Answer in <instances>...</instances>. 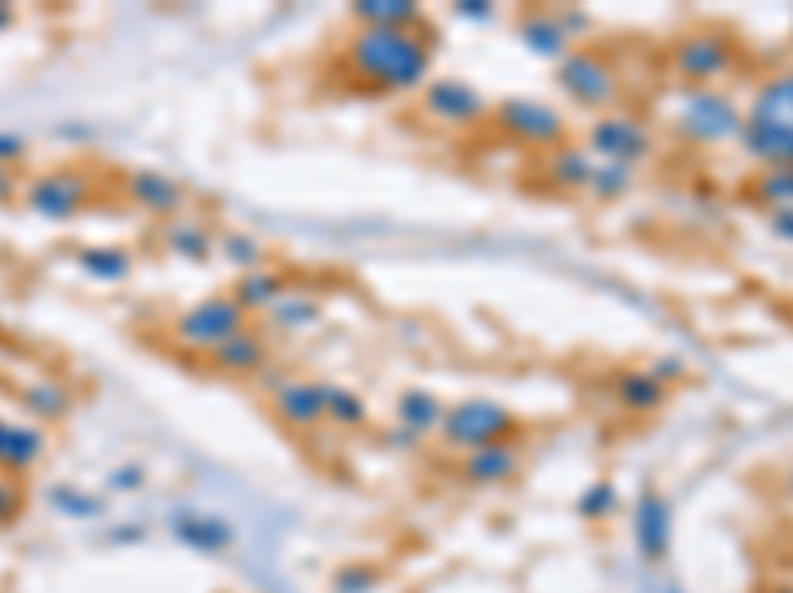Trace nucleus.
<instances>
[{
  "mask_svg": "<svg viewBox=\"0 0 793 593\" xmlns=\"http://www.w3.org/2000/svg\"><path fill=\"white\" fill-rule=\"evenodd\" d=\"M346 56L349 68L381 91L420 88L433 68V44L420 28H357Z\"/></svg>",
  "mask_w": 793,
  "mask_h": 593,
  "instance_id": "f257e3e1",
  "label": "nucleus"
},
{
  "mask_svg": "<svg viewBox=\"0 0 793 593\" xmlns=\"http://www.w3.org/2000/svg\"><path fill=\"white\" fill-rule=\"evenodd\" d=\"M742 108L726 91L714 88H686L675 99V135L694 147H722L739 139Z\"/></svg>",
  "mask_w": 793,
  "mask_h": 593,
  "instance_id": "f03ea898",
  "label": "nucleus"
},
{
  "mask_svg": "<svg viewBox=\"0 0 793 593\" xmlns=\"http://www.w3.org/2000/svg\"><path fill=\"white\" fill-rule=\"evenodd\" d=\"M493 123L500 127V135L521 147H536V151H556L567 139V123L552 103L536 96H508L493 108Z\"/></svg>",
  "mask_w": 793,
  "mask_h": 593,
  "instance_id": "7ed1b4c3",
  "label": "nucleus"
},
{
  "mask_svg": "<svg viewBox=\"0 0 793 593\" xmlns=\"http://www.w3.org/2000/svg\"><path fill=\"white\" fill-rule=\"evenodd\" d=\"M552 80H556V88L572 99L575 108H592L607 115L619 103V76H615V68L599 52H587V48L567 52L556 63Z\"/></svg>",
  "mask_w": 793,
  "mask_h": 593,
  "instance_id": "20e7f679",
  "label": "nucleus"
},
{
  "mask_svg": "<svg viewBox=\"0 0 793 593\" xmlns=\"http://www.w3.org/2000/svg\"><path fill=\"white\" fill-rule=\"evenodd\" d=\"M512 432H516V415L504 404H496V400H480V395L445 408V423H440V435H445V443L456 451H476V448H488V443H512Z\"/></svg>",
  "mask_w": 793,
  "mask_h": 593,
  "instance_id": "39448f33",
  "label": "nucleus"
},
{
  "mask_svg": "<svg viewBox=\"0 0 793 593\" xmlns=\"http://www.w3.org/2000/svg\"><path fill=\"white\" fill-rule=\"evenodd\" d=\"M247 316L250 313L238 305L235 296H207V301L191 305L175 321V336L195 352H215L219 344H227L230 336L247 329Z\"/></svg>",
  "mask_w": 793,
  "mask_h": 593,
  "instance_id": "423d86ee",
  "label": "nucleus"
},
{
  "mask_svg": "<svg viewBox=\"0 0 793 593\" xmlns=\"http://www.w3.org/2000/svg\"><path fill=\"white\" fill-rule=\"evenodd\" d=\"M587 151L603 162H623L638 171V162L655 151V139H651V127L631 111H607L587 127Z\"/></svg>",
  "mask_w": 793,
  "mask_h": 593,
  "instance_id": "0eeeda50",
  "label": "nucleus"
},
{
  "mask_svg": "<svg viewBox=\"0 0 793 593\" xmlns=\"http://www.w3.org/2000/svg\"><path fill=\"white\" fill-rule=\"evenodd\" d=\"M734 56H739V44L726 37V32H714V28H703V32H686L675 44V72L683 76L691 88H711L714 80L730 76L734 68Z\"/></svg>",
  "mask_w": 793,
  "mask_h": 593,
  "instance_id": "6e6552de",
  "label": "nucleus"
},
{
  "mask_svg": "<svg viewBox=\"0 0 793 593\" xmlns=\"http://www.w3.org/2000/svg\"><path fill=\"white\" fill-rule=\"evenodd\" d=\"M425 111L445 127H476L493 115V103L484 99V91H476L465 80H433L425 83Z\"/></svg>",
  "mask_w": 793,
  "mask_h": 593,
  "instance_id": "1a4fd4ad",
  "label": "nucleus"
},
{
  "mask_svg": "<svg viewBox=\"0 0 793 593\" xmlns=\"http://www.w3.org/2000/svg\"><path fill=\"white\" fill-rule=\"evenodd\" d=\"M91 187L83 174L76 171H52V174H40L37 182H28L24 198L28 207L37 210L40 218H72L76 210H83V202H88Z\"/></svg>",
  "mask_w": 793,
  "mask_h": 593,
  "instance_id": "9d476101",
  "label": "nucleus"
},
{
  "mask_svg": "<svg viewBox=\"0 0 793 593\" xmlns=\"http://www.w3.org/2000/svg\"><path fill=\"white\" fill-rule=\"evenodd\" d=\"M123 194H128L136 207H143L147 214H159V218H179V210L187 207V194H182L179 182L159 171H131L128 179H123Z\"/></svg>",
  "mask_w": 793,
  "mask_h": 593,
  "instance_id": "9b49d317",
  "label": "nucleus"
},
{
  "mask_svg": "<svg viewBox=\"0 0 793 593\" xmlns=\"http://www.w3.org/2000/svg\"><path fill=\"white\" fill-rule=\"evenodd\" d=\"M274 408L290 428L310 432L318 423H326V404H321V380L290 376L278 392H274Z\"/></svg>",
  "mask_w": 793,
  "mask_h": 593,
  "instance_id": "f8f14e48",
  "label": "nucleus"
},
{
  "mask_svg": "<svg viewBox=\"0 0 793 593\" xmlns=\"http://www.w3.org/2000/svg\"><path fill=\"white\" fill-rule=\"evenodd\" d=\"M742 119L754 127H774V131H790L793 135V72H782L762 83Z\"/></svg>",
  "mask_w": 793,
  "mask_h": 593,
  "instance_id": "ddd939ff",
  "label": "nucleus"
},
{
  "mask_svg": "<svg viewBox=\"0 0 793 593\" xmlns=\"http://www.w3.org/2000/svg\"><path fill=\"white\" fill-rule=\"evenodd\" d=\"M516 37H521V44L528 48L532 56H539V60L559 63L572 52V37H567V28L559 24V12H547V9L524 12Z\"/></svg>",
  "mask_w": 793,
  "mask_h": 593,
  "instance_id": "4468645a",
  "label": "nucleus"
},
{
  "mask_svg": "<svg viewBox=\"0 0 793 593\" xmlns=\"http://www.w3.org/2000/svg\"><path fill=\"white\" fill-rule=\"evenodd\" d=\"M266 360H270V349H266L262 333L242 329L238 336H230L227 344L210 352V369L222 372V376H250V372L266 369Z\"/></svg>",
  "mask_w": 793,
  "mask_h": 593,
  "instance_id": "2eb2a0df",
  "label": "nucleus"
},
{
  "mask_svg": "<svg viewBox=\"0 0 793 593\" xmlns=\"http://www.w3.org/2000/svg\"><path fill=\"white\" fill-rule=\"evenodd\" d=\"M321 321V296L310 293V289H290L266 309V329L274 333H301L310 324Z\"/></svg>",
  "mask_w": 793,
  "mask_h": 593,
  "instance_id": "dca6fc26",
  "label": "nucleus"
},
{
  "mask_svg": "<svg viewBox=\"0 0 793 593\" xmlns=\"http://www.w3.org/2000/svg\"><path fill=\"white\" fill-rule=\"evenodd\" d=\"M397 428H405V432L413 435H433L440 432V423H445V404H440L437 395L429 392V388H405L402 395H397Z\"/></svg>",
  "mask_w": 793,
  "mask_h": 593,
  "instance_id": "f3484780",
  "label": "nucleus"
},
{
  "mask_svg": "<svg viewBox=\"0 0 793 593\" xmlns=\"http://www.w3.org/2000/svg\"><path fill=\"white\" fill-rule=\"evenodd\" d=\"M595 167H599V159H595L587 147H567V143L556 147L544 162L547 179L564 190H587L595 179Z\"/></svg>",
  "mask_w": 793,
  "mask_h": 593,
  "instance_id": "a211bd4d",
  "label": "nucleus"
},
{
  "mask_svg": "<svg viewBox=\"0 0 793 593\" xmlns=\"http://www.w3.org/2000/svg\"><path fill=\"white\" fill-rule=\"evenodd\" d=\"M159 238H163L167 250L182 261H207L210 250H215L210 230L202 222H195V218H167V222L159 225Z\"/></svg>",
  "mask_w": 793,
  "mask_h": 593,
  "instance_id": "6ab92c4d",
  "label": "nucleus"
},
{
  "mask_svg": "<svg viewBox=\"0 0 793 593\" xmlns=\"http://www.w3.org/2000/svg\"><path fill=\"white\" fill-rule=\"evenodd\" d=\"M282 293H290V278L286 273H278V270H250V273H242V278L235 281V301L247 313H266V309L278 301Z\"/></svg>",
  "mask_w": 793,
  "mask_h": 593,
  "instance_id": "aec40b11",
  "label": "nucleus"
},
{
  "mask_svg": "<svg viewBox=\"0 0 793 593\" xmlns=\"http://www.w3.org/2000/svg\"><path fill=\"white\" fill-rule=\"evenodd\" d=\"M516 463H521V451L512 443H488V448L465 455V479L468 483H500L516 471Z\"/></svg>",
  "mask_w": 793,
  "mask_h": 593,
  "instance_id": "412c9836",
  "label": "nucleus"
},
{
  "mask_svg": "<svg viewBox=\"0 0 793 593\" xmlns=\"http://www.w3.org/2000/svg\"><path fill=\"white\" fill-rule=\"evenodd\" d=\"M354 20L361 28H420L425 24V12L409 0H361L354 4Z\"/></svg>",
  "mask_w": 793,
  "mask_h": 593,
  "instance_id": "4be33fe9",
  "label": "nucleus"
},
{
  "mask_svg": "<svg viewBox=\"0 0 793 593\" xmlns=\"http://www.w3.org/2000/svg\"><path fill=\"white\" fill-rule=\"evenodd\" d=\"M615 395H619V404L631 408V412H658L666 400V380L651 369L623 372V376L615 380Z\"/></svg>",
  "mask_w": 793,
  "mask_h": 593,
  "instance_id": "5701e85b",
  "label": "nucleus"
},
{
  "mask_svg": "<svg viewBox=\"0 0 793 593\" xmlns=\"http://www.w3.org/2000/svg\"><path fill=\"white\" fill-rule=\"evenodd\" d=\"M76 258H80V270L91 281H103V285H116V281H123L131 273V253L119 250V245H88Z\"/></svg>",
  "mask_w": 793,
  "mask_h": 593,
  "instance_id": "b1692460",
  "label": "nucleus"
},
{
  "mask_svg": "<svg viewBox=\"0 0 793 593\" xmlns=\"http://www.w3.org/2000/svg\"><path fill=\"white\" fill-rule=\"evenodd\" d=\"M321 404H326V420H334L338 428H361L369 420L361 395L346 384H334V380H321Z\"/></svg>",
  "mask_w": 793,
  "mask_h": 593,
  "instance_id": "393cba45",
  "label": "nucleus"
},
{
  "mask_svg": "<svg viewBox=\"0 0 793 593\" xmlns=\"http://www.w3.org/2000/svg\"><path fill=\"white\" fill-rule=\"evenodd\" d=\"M40 455H44V440H40L37 428L12 423L9 440H4V451H0V463H4L9 471H24V468H32Z\"/></svg>",
  "mask_w": 793,
  "mask_h": 593,
  "instance_id": "a878e982",
  "label": "nucleus"
},
{
  "mask_svg": "<svg viewBox=\"0 0 793 593\" xmlns=\"http://www.w3.org/2000/svg\"><path fill=\"white\" fill-rule=\"evenodd\" d=\"M635 187V167H623V162H603L595 167V179L592 187H587V194L599 198V202H615V198H623L627 190Z\"/></svg>",
  "mask_w": 793,
  "mask_h": 593,
  "instance_id": "bb28decb",
  "label": "nucleus"
},
{
  "mask_svg": "<svg viewBox=\"0 0 793 593\" xmlns=\"http://www.w3.org/2000/svg\"><path fill=\"white\" fill-rule=\"evenodd\" d=\"M750 190H754L757 202H766L770 210H790L793 207V167H785V171H762Z\"/></svg>",
  "mask_w": 793,
  "mask_h": 593,
  "instance_id": "cd10ccee",
  "label": "nucleus"
},
{
  "mask_svg": "<svg viewBox=\"0 0 793 593\" xmlns=\"http://www.w3.org/2000/svg\"><path fill=\"white\" fill-rule=\"evenodd\" d=\"M219 253L230 261V265H238V270H262L266 261V250L258 245V238L242 234V230H230V234L219 238Z\"/></svg>",
  "mask_w": 793,
  "mask_h": 593,
  "instance_id": "c85d7f7f",
  "label": "nucleus"
},
{
  "mask_svg": "<svg viewBox=\"0 0 793 593\" xmlns=\"http://www.w3.org/2000/svg\"><path fill=\"white\" fill-rule=\"evenodd\" d=\"M20 400H24L28 412L40 415V420H56V415L68 412V392L60 384H28L24 392H20Z\"/></svg>",
  "mask_w": 793,
  "mask_h": 593,
  "instance_id": "c756f323",
  "label": "nucleus"
},
{
  "mask_svg": "<svg viewBox=\"0 0 793 593\" xmlns=\"http://www.w3.org/2000/svg\"><path fill=\"white\" fill-rule=\"evenodd\" d=\"M638 531H643V546H647V554H663V546H666V511H663L658 499H647V503H643Z\"/></svg>",
  "mask_w": 793,
  "mask_h": 593,
  "instance_id": "7c9ffc66",
  "label": "nucleus"
},
{
  "mask_svg": "<svg viewBox=\"0 0 793 593\" xmlns=\"http://www.w3.org/2000/svg\"><path fill=\"white\" fill-rule=\"evenodd\" d=\"M24 154V139L17 135V131H0V167H9Z\"/></svg>",
  "mask_w": 793,
  "mask_h": 593,
  "instance_id": "2f4dec72",
  "label": "nucleus"
},
{
  "mask_svg": "<svg viewBox=\"0 0 793 593\" xmlns=\"http://www.w3.org/2000/svg\"><path fill=\"white\" fill-rule=\"evenodd\" d=\"M381 443H385V448H389V451H417L420 435L405 432V428H389V432L381 435Z\"/></svg>",
  "mask_w": 793,
  "mask_h": 593,
  "instance_id": "473e14b6",
  "label": "nucleus"
},
{
  "mask_svg": "<svg viewBox=\"0 0 793 593\" xmlns=\"http://www.w3.org/2000/svg\"><path fill=\"white\" fill-rule=\"evenodd\" d=\"M770 230H774V238H782V242L793 245V207L790 210H770Z\"/></svg>",
  "mask_w": 793,
  "mask_h": 593,
  "instance_id": "72a5a7b5",
  "label": "nucleus"
},
{
  "mask_svg": "<svg viewBox=\"0 0 793 593\" xmlns=\"http://www.w3.org/2000/svg\"><path fill=\"white\" fill-rule=\"evenodd\" d=\"M453 12H456L460 20H493V17H496L493 4H480V0H460V4H456Z\"/></svg>",
  "mask_w": 793,
  "mask_h": 593,
  "instance_id": "f704fd0d",
  "label": "nucleus"
},
{
  "mask_svg": "<svg viewBox=\"0 0 793 593\" xmlns=\"http://www.w3.org/2000/svg\"><path fill=\"white\" fill-rule=\"evenodd\" d=\"M12 511H17V494L9 483H0V519H12Z\"/></svg>",
  "mask_w": 793,
  "mask_h": 593,
  "instance_id": "c9c22d12",
  "label": "nucleus"
},
{
  "mask_svg": "<svg viewBox=\"0 0 793 593\" xmlns=\"http://www.w3.org/2000/svg\"><path fill=\"white\" fill-rule=\"evenodd\" d=\"M12 190H17V182H12V171H9V167H0V202H9Z\"/></svg>",
  "mask_w": 793,
  "mask_h": 593,
  "instance_id": "e433bc0d",
  "label": "nucleus"
},
{
  "mask_svg": "<svg viewBox=\"0 0 793 593\" xmlns=\"http://www.w3.org/2000/svg\"><path fill=\"white\" fill-rule=\"evenodd\" d=\"M9 24H12V9H9V4H0V32H4Z\"/></svg>",
  "mask_w": 793,
  "mask_h": 593,
  "instance_id": "4c0bfd02",
  "label": "nucleus"
},
{
  "mask_svg": "<svg viewBox=\"0 0 793 593\" xmlns=\"http://www.w3.org/2000/svg\"><path fill=\"white\" fill-rule=\"evenodd\" d=\"M9 428H12V423L0 420V451H4V440H9Z\"/></svg>",
  "mask_w": 793,
  "mask_h": 593,
  "instance_id": "58836bf2",
  "label": "nucleus"
},
{
  "mask_svg": "<svg viewBox=\"0 0 793 593\" xmlns=\"http://www.w3.org/2000/svg\"><path fill=\"white\" fill-rule=\"evenodd\" d=\"M770 593H793V585H777V590H770Z\"/></svg>",
  "mask_w": 793,
  "mask_h": 593,
  "instance_id": "ea45409f",
  "label": "nucleus"
},
{
  "mask_svg": "<svg viewBox=\"0 0 793 593\" xmlns=\"http://www.w3.org/2000/svg\"><path fill=\"white\" fill-rule=\"evenodd\" d=\"M790 491H793V471H790Z\"/></svg>",
  "mask_w": 793,
  "mask_h": 593,
  "instance_id": "a19ab883",
  "label": "nucleus"
}]
</instances>
